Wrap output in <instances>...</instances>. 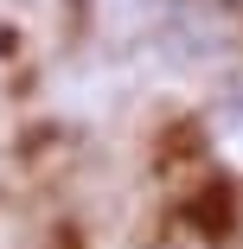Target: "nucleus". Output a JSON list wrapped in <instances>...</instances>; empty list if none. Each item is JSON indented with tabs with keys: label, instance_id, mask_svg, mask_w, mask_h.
I'll use <instances>...</instances> for the list:
<instances>
[{
	"label": "nucleus",
	"instance_id": "nucleus-1",
	"mask_svg": "<svg viewBox=\"0 0 243 249\" xmlns=\"http://www.w3.org/2000/svg\"><path fill=\"white\" fill-rule=\"evenodd\" d=\"M211 147L230 166H243V83H230L218 96V109H211Z\"/></svg>",
	"mask_w": 243,
	"mask_h": 249
}]
</instances>
